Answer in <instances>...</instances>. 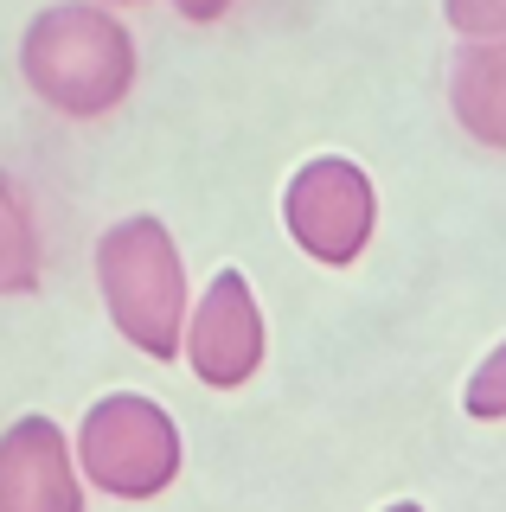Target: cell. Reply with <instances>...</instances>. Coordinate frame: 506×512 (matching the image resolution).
<instances>
[{
    "label": "cell",
    "instance_id": "cell-7",
    "mask_svg": "<svg viewBox=\"0 0 506 512\" xmlns=\"http://www.w3.org/2000/svg\"><path fill=\"white\" fill-rule=\"evenodd\" d=\"M449 109L481 148L506 154V39L481 32L449 64Z\"/></svg>",
    "mask_w": 506,
    "mask_h": 512
},
{
    "label": "cell",
    "instance_id": "cell-9",
    "mask_svg": "<svg viewBox=\"0 0 506 512\" xmlns=\"http://www.w3.org/2000/svg\"><path fill=\"white\" fill-rule=\"evenodd\" d=\"M462 410L474 423H506V340L487 352L481 365L468 372V391H462Z\"/></svg>",
    "mask_w": 506,
    "mask_h": 512
},
{
    "label": "cell",
    "instance_id": "cell-3",
    "mask_svg": "<svg viewBox=\"0 0 506 512\" xmlns=\"http://www.w3.org/2000/svg\"><path fill=\"white\" fill-rule=\"evenodd\" d=\"M186 468L180 423L141 391H116L103 404H90L84 429H77V474L90 493L122 506L161 500Z\"/></svg>",
    "mask_w": 506,
    "mask_h": 512
},
{
    "label": "cell",
    "instance_id": "cell-8",
    "mask_svg": "<svg viewBox=\"0 0 506 512\" xmlns=\"http://www.w3.org/2000/svg\"><path fill=\"white\" fill-rule=\"evenodd\" d=\"M39 288V218L26 186L0 167V295H33Z\"/></svg>",
    "mask_w": 506,
    "mask_h": 512
},
{
    "label": "cell",
    "instance_id": "cell-4",
    "mask_svg": "<svg viewBox=\"0 0 506 512\" xmlns=\"http://www.w3.org/2000/svg\"><path fill=\"white\" fill-rule=\"evenodd\" d=\"M282 224H289L295 250L321 269L359 263L378 231V192L372 173L346 154H314L295 167V180L282 186Z\"/></svg>",
    "mask_w": 506,
    "mask_h": 512
},
{
    "label": "cell",
    "instance_id": "cell-11",
    "mask_svg": "<svg viewBox=\"0 0 506 512\" xmlns=\"http://www.w3.org/2000/svg\"><path fill=\"white\" fill-rule=\"evenodd\" d=\"M225 7H231V0H173V13H180V20H193V26H212Z\"/></svg>",
    "mask_w": 506,
    "mask_h": 512
},
{
    "label": "cell",
    "instance_id": "cell-6",
    "mask_svg": "<svg viewBox=\"0 0 506 512\" xmlns=\"http://www.w3.org/2000/svg\"><path fill=\"white\" fill-rule=\"evenodd\" d=\"M84 474H77L71 436L52 416H20L0 436V512H77Z\"/></svg>",
    "mask_w": 506,
    "mask_h": 512
},
{
    "label": "cell",
    "instance_id": "cell-1",
    "mask_svg": "<svg viewBox=\"0 0 506 512\" xmlns=\"http://www.w3.org/2000/svg\"><path fill=\"white\" fill-rule=\"evenodd\" d=\"M20 77L45 109L97 122L135 90V39L109 0H58L20 32Z\"/></svg>",
    "mask_w": 506,
    "mask_h": 512
},
{
    "label": "cell",
    "instance_id": "cell-5",
    "mask_svg": "<svg viewBox=\"0 0 506 512\" xmlns=\"http://www.w3.org/2000/svg\"><path fill=\"white\" fill-rule=\"evenodd\" d=\"M180 352L193 365V378L212 384V391H237V384H250L263 372L270 333H263V308H257V288H250L244 269H218L205 282V295L186 308Z\"/></svg>",
    "mask_w": 506,
    "mask_h": 512
},
{
    "label": "cell",
    "instance_id": "cell-2",
    "mask_svg": "<svg viewBox=\"0 0 506 512\" xmlns=\"http://www.w3.org/2000/svg\"><path fill=\"white\" fill-rule=\"evenodd\" d=\"M97 295L116 333L148 359H180V327L193 308L186 256L161 218H122L97 244Z\"/></svg>",
    "mask_w": 506,
    "mask_h": 512
},
{
    "label": "cell",
    "instance_id": "cell-12",
    "mask_svg": "<svg viewBox=\"0 0 506 512\" xmlns=\"http://www.w3.org/2000/svg\"><path fill=\"white\" fill-rule=\"evenodd\" d=\"M109 7H141V0H109Z\"/></svg>",
    "mask_w": 506,
    "mask_h": 512
},
{
    "label": "cell",
    "instance_id": "cell-10",
    "mask_svg": "<svg viewBox=\"0 0 506 512\" xmlns=\"http://www.w3.org/2000/svg\"><path fill=\"white\" fill-rule=\"evenodd\" d=\"M442 13H449V26L462 39H481V32L506 39V0H442Z\"/></svg>",
    "mask_w": 506,
    "mask_h": 512
}]
</instances>
